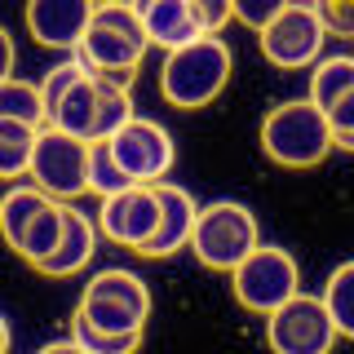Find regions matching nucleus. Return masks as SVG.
Masks as SVG:
<instances>
[{
    "mask_svg": "<svg viewBox=\"0 0 354 354\" xmlns=\"http://www.w3.org/2000/svg\"><path fill=\"white\" fill-rule=\"evenodd\" d=\"M147 27H142V14L129 5V0H115V5H93V18H88V31L75 44V58L84 62L88 75H97L102 84L129 88L138 80V66L147 58Z\"/></svg>",
    "mask_w": 354,
    "mask_h": 354,
    "instance_id": "obj_1",
    "label": "nucleus"
},
{
    "mask_svg": "<svg viewBox=\"0 0 354 354\" xmlns=\"http://www.w3.org/2000/svg\"><path fill=\"white\" fill-rule=\"evenodd\" d=\"M230 80V44L217 31L169 49V58L160 66V93L182 111H199L226 88Z\"/></svg>",
    "mask_w": 354,
    "mask_h": 354,
    "instance_id": "obj_2",
    "label": "nucleus"
},
{
    "mask_svg": "<svg viewBox=\"0 0 354 354\" xmlns=\"http://www.w3.org/2000/svg\"><path fill=\"white\" fill-rule=\"evenodd\" d=\"M261 151L270 155L279 169H315L332 155V129L310 97L274 106L261 120Z\"/></svg>",
    "mask_w": 354,
    "mask_h": 354,
    "instance_id": "obj_3",
    "label": "nucleus"
},
{
    "mask_svg": "<svg viewBox=\"0 0 354 354\" xmlns=\"http://www.w3.org/2000/svg\"><path fill=\"white\" fill-rule=\"evenodd\" d=\"M257 243H261L257 217H252L243 204H235V199H217V204H208V208L195 213L191 248H195L199 266H208V270L230 274Z\"/></svg>",
    "mask_w": 354,
    "mask_h": 354,
    "instance_id": "obj_4",
    "label": "nucleus"
},
{
    "mask_svg": "<svg viewBox=\"0 0 354 354\" xmlns=\"http://www.w3.org/2000/svg\"><path fill=\"white\" fill-rule=\"evenodd\" d=\"M31 186H40L49 199H80L88 191V142L75 133H62L53 124H44L36 133V147H31V164H27Z\"/></svg>",
    "mask_w": 354,
    "mask_h": 354,
    "instance_id": "obj_5",
    "label": "nucleus"
},
{
    "mask_svg": "<svg viewBox=\"0 0 354 354\" xmlns=\"http://www.w3.org/2000/svg\"><path fill=\"white\" fill-rule=\"evenodd\" d=\"M301 274H297V261L288 248H270V243H257V248L243 257L235 270H230V292L243 310L252 315H270L274 306H283L292 292H301Z\"/></svg>",
    "mask_w": 354,
    "mask_h": 354,
    "instance_id": "obj_6",
    "label": "nucleus"
},
{
    "mask_svg": "<svg viewBox=\"0 0 354 354\" xmlns=\"http://www.w3.org/2000/svg\"><path fill=\"white\" fill-rule=\"evenodd\" d=\"M266 346L274 354H332L337 346V328L319 297L292 292L283 306L266 315Z\"/></svg>",
    "mask_w": 354,
    "mask_h": 354,
    "instance_id": "obj_7",
    "label": "nucleus"
},
{
    "mask_svg": "<svg viewBox=\"0 0 354 354\" xmlns=\"http://www.w3.org/2000/svg\"><path fill=\"white\" fill-rule=\"evenodd\" d=\"M257 40H261V53H266L270 66H279V71H301V66H310L319 58L328 31H324V22H319L310 0H288L279 14L257 31Z\"/></svg>",
    "mask_w": 354,
    "mask_h": 354,
    "instance_id": "obj_8",
    "label": "nucleus"
},
{
    "mask_svg": "<svg viewBox=\"0 0 354 354\" xmlns=\"http://www.w3.org/2000/svg\"><path fill=\"white\" fill-rule=\"evenodd\" d=\"M111 155L115 164L129 173V182H142V186H155L173 173L177 164V147L169 138V129L160 120H147V115H133L124 129L111 133Z\"/></svg>",
    "mask_w": 354,
    "mask_h": 354,
    "instance_id": "obj_9",
    "label": "nucleus"
},
{
    "mask_svg": "<svg viewBox=\"0 0 354 354\" xmlns=\"http://www.w3.org/2000/svg\"><path fill=\"white\" fill-rule=\"evenodd\" d=\"M155 221H160V199H155V186L133 182L124 191L106 195L102 208H97V235H106L111 243L138 252L142 243L155 235Z\"/></svg>",
    "mask_w": 354,
    "mask_h": 354,
    "instance_id": "obj_10",
    "label": "nucleus"
},
{
    "mask_svg": "<svg viewBox=\"0 0 354 354\" xmlns=\"http://www.w3.org/2000/svg\"><path fill=\"white\" fill-rule=\"evenodd\" d=\"M93 18V0H27V31L44 49L75 53Z\"/></svg>",
    "mask_w": 354,
    "mask_h": 354,
    "instance_id": "obj_11",
    "label": "nucleus"
},
{
    "mask_svg": "<svg viewBox=\"0 0 354 354\" xmlns=\"http://www.w3.org/2000/svg\"><path fill=\"white\" fill-rule=\"evenodd\" d=\"M155 199H160V221H155V235L142 243V257H169V252L177 248H186L191 243V226H195V213H199V204H195V195L186 191V186H177V182H155Z\"/></svg>",
    "mask_w": 354,
    "mask_h": 354,
    "instance_id": "obj_12",
    "label": "nucleus"
},
{
    "mask_svg": "<svg viewBox=\"0 0 354 354\" xmlns=\"http://www.w3.org/2000/svg\"><path fill=\"white\" fill-rule=\"evenodd\" d=\"M93 243H97V226L84 213H75L71 204H62V239L44 261H36V270L49 274V279H71V274H80L88 266Z\"/></svg>",
    "mask_w": 354,
    "mask_h": 354,
    "instance_id": "obj_13",
    "label": "nucleus"
},
{
    "mask_svg": "<svg viewBox=\"0 0 354 354\" xmlns=\"http://www.w3.org/2000/svg\"><path fill=\"white\" fill-rule=\"evenodd\" d=\"M142 14V27H147L151 44H164V49H177V44L204 36V22H199L191 0H151Z\"/></svg>",
    "mask_w": 354,
    "mask_h": 354,
    "instance_id": "obj_14",
    "label": "nucleus"
},
{
    "mask_svg": "<svg viewBox=\"0 0 354 354\" xmlns=\"http://www.w3.org/2000/svg\"><path fill=\"white\" fill-rule=\"evenodd\" d=\"M93 106H97V80L93 75H80L66 93L53 102L49 111V124L53 129H62V133H75V138H84L88 142V124H93Z\"/></svg>",
    "mask_w": 354,
    "mask_h": 354,
    "instance_id": "obj_15",
    "label": "nucleus"
},
{
    "mask_svg": "<svg viewBox=\"0 0 354 354\" xmlns=\"http://www.w3.org/2000/svg\"><path fill=\"white\" fill-rule=\"evenodd\" d=\"M44 195L40 186H9L5 195H0V235H5V243L18 252V243L22 235H27V226H31V217L44 208Z\"/></svg>",
    "mask_w": 354,
    "mask_h": 354,
    "instance_id": "obj_16",
    "label": "nucleus"
},
{
    "mask_svg": "<svg viewBox=\"0 0 354 354\" xmlns=\"http://www.w3.org/2000/svg\"><path fill=\"white\" fill-rule=\"evenodd\" d=\"M84 297H102V301L129 306V310H138L142 319L151 315V292L133 270H97L93 279L84 283Z\"/></svg>",
    "mask_w": 354,
    "mask_h": 354,
    "instance_id": "obj_17",
    "label": "nucleus"
},
{
    "mask_svg": "<svg viewBox=\"0 0 354 354\" xmlns=\"http://www.w3.org/2000/svg\"><path fill=\"white\" fill-rule=\"evenodd\" d=\"M58 239H62V204L58 199H44V208L31 217L27 235H22V243H18V257L36 266V261H44L53 248H58Z\"/></svg>",
    "mask_w": 354,
    "mask_h": 354,
    "instance_id": "obj_18",
    "label": "nucleus"
},
{
    "mask_svg": "<svg viewBox=\"0 0 354 354\" xmlns=\"http://www.w3.org/2000/svg\"><path fill=\"white\" fill-rule=\"evenodd\" d=\"M319 301L328 306L337 337H350V341H354V261H341L337 270L328 274L324 297H319Z\"/></svg>",
    "mask_w": 354,
    "mask_h": 354,
    "instance_id": "obj_19",
    "label": "nucleus"
},
{
    "mask_svg": "<svg viewBox=\"0 0 354 354\" xmlns=\"http://www.w3.org/2000/svg\"><path fill=\"white\" fill-rule=\"evenodd\" d=\"M0 120H18V124L44 129V102H40V84L31 80H0Z\"/></svg>",
    "mask_w": 354,
    "mask_h": 354,
    "instance_id": "obj_20",
    "label": "nucleus"
},
{
    "mask_svg": "<svg viewBox=\"0 0 354 354\" xmlns=\"http://www.w3.org/2000/svg\"><path fill=\"white\" fill-rule=\"evenodd\" d=\"M93 80H97V75H93ZM129 120H133L129 88H115V84H102V80H97V106H93V124H88V142L111 138V133L124 129Z\"/></svg>",
    "mask_w": 354,
    "mask_h": 354,
    "instance_id": "obj_21",
    "label": "nucleus"
},
{
    "mask_svg": "<svg viewBox=\"0 0 354 354\" xmlns=\"http://www.w3.org/2000/svg\"><path fill=\"white\" fill-rule=\"evenodd\" d=\"M354 84V58H315L310 62V102L324 111L337 93Z\"/></svg>",
    "mask_w": 354,
    "mask_h": 354,
    "instance_id": "obj_22",
    "label": "nucleus"
},
{
    "mask_svg": "<svg viewBox=\"0 0 354 354\" xmlns=\"http://www.w3.org/2000/svg\"><path fill=\"white\" fill-rule=\"evenodd\" d=\"M36 133L40 129L18 124V120H0V177H27Z\"/></svg>",
    "mask_w": 354,
    "mask_h": 354,
    "instance_id": "obj_23",
    "label": "nucleus"
},
{
    "mask_svg": "<svg viewBox=\"0 0 354 354\" xmlns=\"http://www.w3.org/2000/svg\"><path fill=\"white\" fill-rule=\"evenodd\" d=\"M75 315H80L84 324L102 328V332H142V328H147V319H142L138 310L115 306V301H102V297H84V292H80V306H75Z\"/></svg>",
    "mask_w": 354,
    "mask_h": 354,
    "instance_id": "obj_24",
    "label": "nucleus"
},
{
    "mask_svg": "<svg viewBox=\"0 0 354 354\" xmlns=\"http://www.w3.org/2000/svg\"><path fill=\"white\" fill-rule=\"evenodd\" d=\"M71 341L84 346L88 354H138L142 350V332H102V328L84 324L80 315L71 319Z\"/></svg>",
    "mask_w": 354,
    "mask_h": 354,
    "instance_id": "obj_25",
    "label": "nucleus"
},
{
    "mask_svg": "<svg viewBox=\"0 0 354 354\" xmlns=\"http://www.w3.org/2000/svg\"><path fill=\"white\" fill-rule=\"evenodd\" d=\"M129 182V173L115 164V155H111V142L106 138H97V142H88V191L93 195H115V191H124Z\"/></svg>",
    "mask_w": 354,
    "mask_h": 354,
    "instance_id": "obj_26",
    "label": "nucleus"
},
{
    "mask_svg": "<svg viewBox=\"0 0 354 354\" xmlns=\"http://www.w3.org/2000/svg\"><path fill=\"white\" fill-rule=\"evenodd\" d=\"M324 120H328V129H332V147L354 151V84L324 106Z\"/></svg>",
    "mask_w": 354,
    "mask_h": 354,
    "instance_id": "obj_27",
    "label": "nucleus"
},
{
    "mask_svg": "<svg viewBox=\"0 0 354 354\" xmlns=\"http://www.w3.org/2000/svg\"><path fill=\"white\" fill-rule=\"evenodd\" d=\"M80 75H84V62H80V58H75V53H71V62H58V66H53V71L44 75V80H40L44 124H49V111H53V102H58V97H62V93H66V88H71L75 80H80Z\"/></svg>",
    "mask_w": 354,
    "mask_h": 354,
    "instance_id": "obj_28",
    "label": "nucleus"
},
{
    "mask_svg": "<svg viewBox=\"0 0 354 354\" xmlns=\"http://www.w3.org/2000/svg\"><path fill=\"white\" fill-rule=\"evenodd\" d=\"M328 36H350L354 40V0H310Z\"/></svg>",
    "mask_w": 354,
    "mask_h": 354,
    "instance_id": "obj_29",
    "label": "nucleus"
},
{
    "mask_svg": "<svg viewBox=\"0 0 354 354\" xmlns=\"http://www.w3.org/2000/svg\"><path fill=\"white\" fill-rule=\"evenodd\" d=\"M283 5H288V0H230V18L243 22V27H252V31H261Z\"/></svg>",
    "mask_w": 354,
    "mask_h": 354,
    "instance_id": "obj_30",
    "label": "nucleus"
},
{
    "mask_svg": "<svg viewBox=\"0 0 354 354\" xmlns=\"http://www.w3.org/2000/svg\"><path fill=\"white\" fill-rule=\"evenodd\" d=\"M199 22H204V31H221L230 22V0H191Z\"/></svg>",
    "mask_w": 354,
    "mask_h": 354,
    "instance_id": "obj_31",
    "label": "nucleus"
},
{
    "mask_svg": "<svg viewBox=\"0 0 354 354\" xmlns=\"http://www.w3.org/2000/svg\"><path fill=\"white\" fill-rule=\"evenodd\" d=\"M14 58H18L14 36H9V31L0 27V80H9V75H14Z\"/></svg>",
    "mask_w": 354,
    "mask_h": 354,
    "instance_id": "obj_32",
    "label": "nucleus"
},
{
    "mask_svg": "<svg viewBox=\"0 0 354 354\" xmlns=\"http://www.w3.org/2000/svg\"><path fill=\"white\" fill-rule=\"evenodd\" d=\"M40 354H88V350H84V346H75V341L66 337V341H49V346H44Z\"/></svg>",
    "mask_w": 354,
    "mask_h": 354,
    "instance_id": "obj_33",
    "label": "nucleus"
},
{
    "mask_svg": "<svg viewBox=\"0 0 354 354\" xmlns=\"http://www.w3.org/2000/svg\"><path fill=\"white\" fill-rule=\"evenodd\" d=\"M0 354H9V324H5V315H0Z\"/></svg>",
    "mask_w": 354,
    "mask_h": 354,
    "instance_id": "obj_34",
    "label": "nucleus"
},
{
    "mask_svg": "<svg viewBox=\"0 0 354 354\" xmlns=\"http://www.w3.org/2000/svg\"><path fill=\"white\" fill-rule=\"evenodd\" d=\"M129 5H133V9H147V5H151V0H129Z\"/></svg>",
    "mask_w": 354,
    "mask_h": 354,
    "instance_id": "obj_35",
    "label": "nucleus"
},
{
    "mask_svg": "<svg viewBox=\"0 0 354 354\" xmlns=\"http://www.w3.org/2000/svg\"><path fill=\"white\" fill-rule=\"evenodd\" d=\"M93 5H115V0H93Z\"/></svg>",
    "mask_w": 354,
    "mask_h": 354,
    "instance_id": "obj_36",
    "label": "nucleus"
}]
</instances>
